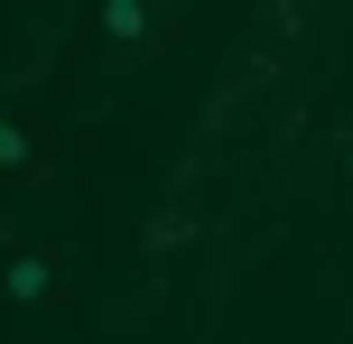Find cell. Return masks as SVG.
<instances>
[{"mask_svg":"<svg viewBox=\"0 0 353 344\" xmlns=\"http://www.w3.org/2000/svg\"><path fill=\"white\" fill-rule=\"evenodd\" d=\"M56 270H65L56 252H10V261H0V298H19V307H47V298L65 289Z\"/></svg>","mask_w":353,"mask_h":344,"instance_id":"6da1fadb","label":"cell"},{"mask_svg":"<svg viewBox=\"0 0 353 344\" xmlns=\"http://www.w3.org/2000/svg\"><path fill=\"white\" fill-rule=\"evenodd\" d=\"M103 37L112 47H149V37H159V10H149V0H103Z\"/></svg>","mask_w":353,"mask_h":344,"instance_id":"7a4b0ae2","label":"cell"},{"mask_svg":"<svg viewBox=\"0 0 353 344\" xmlns=\"http://www.w3.org/2000/svg\"><path fill=\"white\" fill-rule=\"evenodd\" d=\"M28 168H37V130L19 112H0V177H28Z\"/></svg>","mask_w":353,"mask_h":344,"instance_id":"3957f363","label":"cell"},{"mask_svg":"<svg viewBox=\"0 0 353 344\" xmlns=\"http://www.w3.org/2000/svg\"><path fill=\"white\" fill-rule=\"evenodd\" d=\"M149 252H176V242H195V214H149Z\"/></svg>","mask_w":353,"mask_h":344,"instance_id":"277c9868","label":"cell"},{"mask_svg":"<svg viewBox=\"0 0 353 344\" xmlns=\"http://www.w3.org/2000/svg\"><path fill=\"white\" fill-rule=\"evenodd\" d=\"M344 177H353V149H344Z\"/></svg>","mask_w":353,"mask_h":344,"instance_id":"5b68a950","label":"cell"}]
</instances>
